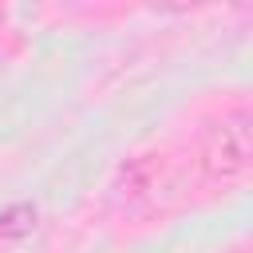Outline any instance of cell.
Instances as JSON below:
<instances>
[{
    "mask_svg": "<svg viewBox=\"0 0 253 253\" xmlns=\"http://www.w3.org/2000/svg\"><path fill=\"white\" fill-rule=\"evenodd\" d=\"M249 150H253V142H249V115H233V119L221 123L217 138L210 142L206 166H210L213 178H233V174H241L249 166Z\"/></svg>",
    "mask_w": 253,
    "mask_h": 253,
    "instance_id": "1",
    "label": "cell"
}]
</instances>
